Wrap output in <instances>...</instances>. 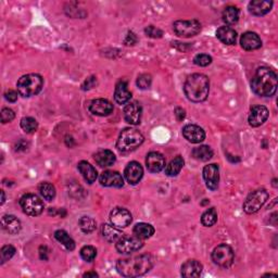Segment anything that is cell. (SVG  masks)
Instances as JSON below:
<instances>
[{
	"label": "cell",
	"mask_w": 278,
	"mask_h": 278,
	"mask_svg": "<svg viewBox=\"0 0 278 278\" xmlns=\"http://www.w3.org/2000/svg\"><path fill=\"white\" fill-rule=\"evenodd\" d=\"M96 85H97V79H96L95 76H90L84 82V84L82 85V89L90 90V89H93Z\"/></svg>",
	"instance_id": "obj_44"
},
{
	"label": "cell",
	"mask_w": 278,
	"mask_h": 278,
	"mask_svg": "<svg viewBox=\"0 0 278 278\" xmlns=\"http://www.w3.org/2000/svg\"><path fill=\"white\" fill-rule=\"evenodd\" d=\"M79 224H80L81 230L85 232V234H90V232H93L96 229H97L96 221L93 217H89V216L81 217Z\"/></svg>",
	"instance_id": "obj_35"
},
{
	"label": "cell",
	"mask_w": 278,
	"mask_h": 278,
	"mask_svg": "<svg viewBox=\"0 0 278 278\" xmlns=\"http://www.w3.org/2000/svg\"><path fill=\"white\" fill-rule=\"evenodd\" d=\"M239 20V9L234 6L226 7L223 11V21L229 25H234Z\"/></svg>",
	"instance_id": "obj_32"
},
{
	"label": "cell",
	"mask_w": 278,
	"mask_h": 278,
	"mask_svg": "<svg viewBox=\"0 0 278 278\" xmlns=\"http://www.w3.org/2000/svg\"><path fill=\"white\" fill-rule=\"evenodd\" d=\"M184 163H185L184 159L180 156H177L166 165L165 174L170 177H174L176 175H179L180 172L181 171V168H183L184 166Z\"/></svg>",
	"instance_id": "obj_29"
},
{
	"label": "cell",
	"mask_w": 278,
	"mask_h": 278,
	"mask_svg": "<svg viewBox=\"0 0 278 278\" xmlns=\"http://www.w3.org/2000/svg\"><path fill=\"white\" fill-rule=\"evenodd\" d=\"M100 184L104 187H115L121 188L124 185V180L118 172L106 171L100 176Z\"/></svg>",
	"instance_id": "obj_18"
},
{
	"label": "cell",
	"mask_w": 278,
	"mask_h": 278,
	"mask_svg": "<svg viewBox=\"0 0 278 278\" xmlns=\"http://www.w3.org/2000/svg\"><path fill=\"white\" fill-rule=\"evenodd\" d=\"M1 225L2 229L10 235L19 234L22 229L20 220H17L15 215H3L1 218Z\"/></svg>",
	"instance_id": "obj_23"
},
{
	"label": "cell",
	"mask_w": 278,
	"mask_h": 278,
	"mask_svg": "<svg viewBox=\"0 0 278 278\" xmlns=\"http://www.w3.org/2000/svg\"><path fill=\"white\" fill-rule=\"evenodd\" d=\"M240 44L241 47L245 50H257L259 48H261L262 46V40L259 37V35L254 32H247L245 33L240 38Z\"/></svg>",
	"instance_id": "obj_21"
},
{
	"label": "cell",
	"mask_w": 278,
	"mask_h": 278,
	"mask_svg": "<svg viewBox=\"0 0 278 278\" xmlns=\"http://www.w3.org/2000/svg\"><path fill=\"white\" fill-rule=\"evenodd\" d=\"M16 254V248L11 245H3L1 248V251H0V264H4L9 260L12 259L13 255Z\"/></svg>",
	"instance_id": "obj_38"
},
{
	"label": "cell",
	"mask_w": 278,
	"mask_h": 278,
	"mask_svg": "<svg viewBox=\"0 0 278 278\" xmlns=\"http://www.w3.org/2000/svg\"><path fill=\"white\" fill-rule=\"evenodd\" d=\"M89 111L95 115L108 116L113 112V104L107 99H96L90 102Z\"/></svg>",
	"instance_id": "obj_14"
},
{
	"label": "cell",
	"mask_w": 278,
	"mask_h": 278,
	"mask_svg": "<svg viewBox=\"0 0 278 278\" xmlns=\"http://www.w3.org/2000/svg\"><path fill=\"white\" fill-rule=\"evenodd\" d=\"M95 161L101 167L111 166L115 163L116 158L115 154L110 150H101L95 154Z\"/></svg>",
	"instance_id": "obj_26"
},
{
	"label": "cell",
	"mask_w": 278,
	"mask_h": 278,
	"mask_svg": "<svg viewBox=\"0 0 278 278\" xmlns=\"http://www.w3.org/2000/svg\"><path fill=\"white\" fill-rule=\"evenodd\" d=\"M152 77L150 74H141L137 79V86L140 89H148L151 86Z\"/></svg>",
	"instance_id": "obj_41"
},
{
	"label": "cell",
	"mask_w": 278,
	"mask_h": 278,
	"mask_svg": "<svg viewBox=\"0 0 278 278\" xmlns=\"http://www.w3.org/2000/svg\"><path fill=\"white\" fill-rule=\"evenodd\" d=\"M131 220L133 217H131V212L124 208H115L110 214L112 225H114L117 229H125L131 224Z\"/></svg>",
	"instance_id": "obj_11"
},
{
	"label": "cell",
	"mask_w": 278,
	"mask_h": 278,
	"mask_svg": "<svg viewBox=\"0 0 278 278\" xmlns=\"http://www.w3.org/2000/svg\"><path fill=\"white\" fill-rule=\"evenodd\" d=\"M54 238H56L59 243L65 245L67 250H70V251H73V250L75 249V241L71 238L70 235L67 234L65 230L62 229L57 230L54 232Z\"/></svg>",
	"instance_id": "obj_33"
},
{
	"label": "cell",
	"mask_w": 278,
	"mask_h": 278,
	"mask_svg": "<svg viewBox=\"0 0 278 278\" xmlns=\"http://www.w3.org/2000/svg\"><path fill=\"white\" fill-rule=\"evenodd\" d=\"M203 179L209 189H217L220 183V167L217 164H209L203 168Z\"/></svg>",
	"instance_id": "obj_12"
},
{
	"label": "cell",
	"mask_w": 278,
	"mask_h": 278,
	"mask_svg": "<svg viewBox=\"0 0 278 278\" xmlns=\"http://www.w3.org/2000/svg\"><path fill=\"white\" fill-rule=\"evenodd\" d=\"M235 254L230 245L226 244H222L213 250L212 260L216 265L221 267H229L234 262Z\"/></svg>",
	"instance_id": "obj_8"
},
{
	"label": "cell",
	"mask_w": 278,
	"mask_h": 278,
	"mask_svg": "<svg viewBox=\"0 0 278 278\" xmlns=\"http://www.w3.org/2000/svg\"><path fill=\"white\" fill-rule=\"evenodd\" d=\"M174 113H175L176 118L179 121H183L184 118H185V116H186V111L184 110L183 108H176Z\"/></svg>",
	"instance_id": "obj_47"
},
{
	"label": "cell",
	"mask_w": 278,
	"mask_h": 278,
	"mask_svg": "<svg viewBox=\"0 0 278 278\" xmlns=\"http://www.w3.org/2000/svg\"><path fill=\"white\" fill-rule=\"evenodd\" d=\"M39 257L42 260L48 259V249L46 245H42V247L39 248Z\"/></svg>",
	"instance_id": "obj_49"
},
{
	"label": "cell",
	"mask_w": 278,
	"mask_h": 278,
	"mask_svg": "<svg viewBox=\"0 0 278 278\" xmlns=\"http://www.w3.org/2000/svg\"><path fill=\"white\" fill-rule=\"evenodd\" d=\"M251 88L261 97H272L277 90V75L268 67H259L251 82Z\"/></svg>",
	"instance_id": "obj_2"
},
{
	"label": "cell",
	"mask_w": 278,
	"mask_h": 278,
	"mask_svg": "<svg viewBox=\"0 0 278 278\" xmlns=\"http://www.w3.org/2000/svg\"><path fill=\"white\" fill-rule=\"evenodd\" d=\"M145 137L136 129H125L118 136L116 147L122 152H130L137 149L144 143Z\"/></svg>",
	"instance_id": "obj_4"
},
{
	"label": "cell",
	"mask_w": 278,
	"mask_h": 278,
	"mask_svg": "<svg viewBox=\"0 0 278 278\" xmlns=\"http://www.w3.org/2000/svg\"><path fill=\"white\" fill-rule=\"evenodd\" d=\"M143 247H144L143 239L138 238L137 236L123 235L115 244L117 252H120L122 254H130L131 252L138 251V250H140Z\"/></svg>",
	"instance_id": "obj_10"
},
{
	"label": "cell",
	"mask_w": 278,
	"mask_h": 278,
	"mask_svg": "<svg viewBox=\"0 0 278 278\" xmlns=\"http://www.w3.org/2000/svg\"><path fill=\"white\" fill-rule=\"evenodd\" d=\"M27 146H29V144L25 143L24 140H20L16 145V151H24V150L27 149Z\"/></svg>",
	"instance_id": "obj_48"
},
{
	"label": "cell",
	"mask_w": 278,
	"mask_h": 278,
	"mask_svg": "<svg viewBox=\"0 0 278 278\" xmlns=\"http://www.w3.org/2000/svg\"><path fill=\"white\" fill-rule=\"evenodd\" d=\"M39 193L42 195V197L47 200V201H51L56 197V188L54 186L50 183H42L38 187Z\"/></svg>",
	"instance_id": "obj_34"
},
{
	"label": "cell",
	"mask_w": 278,
	"mask_h": 278,
	"mask_svg": "<svg viewBox=\"0 0 278 278\" xmlns=\"http://www.w3.org/2000/svg\"><path fill=\"white\" fill-rule=\"evenodd\" d=\"M124 175L126 180L129 181L131 185L138 184L144 176V168L138 162H131L129 165L126 166L124 171Z\"/></svg>",
	"instance_id": "obj_16"
},
{
	"label": "cell",
	"mask_w": 278,
	"mask_h": 278,
	"mask_svg": "<svg viewBox=\"0 0 278 278\" xmlns=\"http://www.w3.org/2000/svg\"><path fill=\"white\" fill-rule=\"evenodd\" d=\"M154 265L151 254H141L138 257L121 259L116 263V270L124 277H138L148 273Z\"/></svg>",
	"instance_id": "obj_1"
},
{
	"label": "cell",
	"mask_w": 278,
	"mask_h": 278,
	"mask_svg": "<svg viewBox=\"0 0 278 278\" xmlns=\"http://www.w3.org/2000/svg\"><path fill=\"white\" fill-rule=\"evenodd\" d=\"M186 97L193 102H202L210 93V81L203 74H193L186 80L184 85Z\"/></svg>",
	"instance_id": "obj_3"
},
{
	"label": "cell",
	"mask_w": 278,
	"mask_h": 278,
	"mask_svg": "<svg viewBox=\"0 0 278 278\" xmlns=\"http://www.w3.org/2000/svg\"><path fill=\"white\" fill-rule=\"evenodd\" d=\"M20 204L24 213L30 216H38L44 211V202L33 194L24 195L20 200Z\"/></svg>",
	"instance_id": "obj_9"
},
{
	"label": "cell",
	"mask_w": 278,
	"mask_h": 278,
	"mask_svg": "<svg viewBox=\"0 0 278 278\" xmlns=\"http://www.w3.org/2000/svg\"><path fill=\"white\" fill-rule=\"evenodd\" d=\"M141 113L143 109L141 106L136 101L129 102L124 108V118L131 125H138L141 121Z\"/></svg>",
	"instance_id": "obj_13"
},
{
	"label": "cell",
	"mask_w": 278,
	"mask_h": 278,
	"mask_svg": "<svg viewBox=\"0 0 278 278\" xmlns=\"http://www.w3.org/2000/svg\"><path fill=\"white\" fill-rule=\"evenodd\" d=\"M268 110L266 107L264 106H257L253 107L251 109V112H250L248 122L250 126L252 127H259L266 122L268 118Z\"/></svg>",
	"instance_id": "obj_15"
},
{
	"label": "cell",
	"mask_w": 278,
	"mask_h": 278,
	"mask_svg": "<svg viewBox=\"0 0 278 278\" xmlns=\"http://www.w3.org/2000/svg\"><path fill=\"white\" fill-rule=\"evenodd\" d=\"M131 93L127 88V83L125 81H120L115 87L114 99L118 104H125L131 100Z\"/></svg>",
	"instance_id": "obj_24"
},
{
	"label": "cell",
	"mask_w": 278,
	"mask_h": 278,
	"mask_svg": "<svg viewBox=\"0 0 278 278\" xmlns=\"http://www.w3.org/2000/svg\"><path fill=\"white\" fill-rule=\"evenodd\" d=\"M15 117H16V113L15 111L11 110V109L3 108L1 110V122L3 123V124L11 122Z\"/></svg>",
	"instance_id": "obj_43"
},
{
	"label": "cell",
	"mask_w": 278,
	"mask_h": 278,
	"mask_svg": "<svg viewBox=\"0 0 278 278\" xmlns=\"http://www.w3.org/2000/svg\"><path fill=\"white\" fill-rule=\"evenodd\" d=\"M123 235L124 234L114 225L104 224L102 226V236L109 243H116Z\"/></svg>",
	"instance_id": "obj_28"
},
{
	"label": "cell",
	"mask_w": 278,
	"mask_h": 278,
	"mask_svg": "<svg viewBox=\"0 0 278 278\" xmlns=\"http://www.w3.org/2000/svg\"><path fill=\"white\" fill-rule=\"evenodd\" d=\"M1 195H2V199H1V204L4 203V200H6V197H4V191H1Z\"/></svg>",
	"instance_id": "obj_52"
},
{
	"label": "cell",
	"mask_w": 278,
	"mask_h": 278,
	"mask_svg": "<svg viewBox=\"0 0 278 278\" xmlns=\"http://www.w3.org/2000/svg\"><path fill=\"white\" fill-rule=\"evenodd\" d=\"M217 38L225 45H234L237 40V32L230 26H222L216 32Z\"/></svg>",
	"instance_id": "obj_25"
},
{
	"label": "cell",
	"mask_w": 278,
	"mask_h": 278,
	"mask_svg": "<svg viewBox=\"0 0 278 278\" xmlns=\"http://www.w3.org/2000/svg\"><path fill=\"white\" fill-rule=\"evenodd\" d=\"M194 63L199 66H208L212 63V58L211 56H209V54L200 53L194 58Z\"/></svg>",
	"instance_id": "obj_40"
},
{
	"label": "cell",
	"mask_w": 278,
	"mask_h": 278,
	"mask_svg": "<svg viewBox=\"0 0 278 278\" xmlns=\"http://www.w3.org/2000/svg\"><path fill=\"white\" fill-rule=\"evenodd\" d=\"M173 30L180 37L189 38L198 35L201 31V24L197 20H179L173 24Z\"/></svg>",
	"instance_id": "obj_7"
},
{
	"label": "cell",
	"mask_w": 278,
	"mask_h": 278,
	"mask_svg": "<svg viewBox=\"0 0 278 278\" xmlns=\"http://www.w3.org/2000/svg\"><path fill=\"white\" fill-rule=\"evenodd\" d=\"M193 157L198 161L206 162L213 157V150L209 146H200L193 150Z\"/></svg>",
	"instance_id": "obj_31"
},
{
	"label": "cell",
	"mask_w": 278,
	"mask_h": 278,
	"mask_svg": "<svg viewBox=\"0 0 278 278\" xmlns=\"http://www.w3.org/2000/svg\"><path fill=\"white\" fill-rule=\"evenodd\" d=\"M273 1H266V0H253L249 3V11L253 16H262L267 15L272 10Z\"/></svg>",
	"instance_id": "obj_22"
},
{
	"label": "cell",
	"mask_w": 278,
	"mask_h": 278,
	"mask_svg": "<svg viewBox=\"0 0 278 278\" xmlns=\"http://www.w3.org/2000/svg\"><path fill=\"white\" fill-rule=\"evenodd\" d=\"M268 199V193L265 189H258L250 194L244 203V211L247 214L257 213Z\"/></svg>",
	"instance_id": "obj_6"
},
{
	"label": "cell",
	"mask_w": 278,
	"mask_h": 278,
	"mask_svg": "<svg viewBox=\"0 0 278 278\" xmlns=\"http://www.w3.org/2000/svg\"><path fill=\"white\" fill-rule=\"evenodd\" d=\"M203 270L202 264L197 260H188L181 265V276L186 278L199 277Z\"/></svg>",
	"instance_id": "obj_20"
},
{
	"label": "cell",
	"mask_w": 278,
	"mask_h": 278,
	"mask_svg": "<svg viewBox=\"0 0 278 278\" xmlns=\"http://www.w3.org/2000/svg\"><path fill=\"white\" fill-rule=\"evenodd\" d=\"M17 93L22 97H32L40 93L44 86V80L39 74H27L17 82Z\"/></svg>",
	"instance_id": "obj_5"
},
{
	"label": "cell",
	"mask_w": 278,
	"mask_h": 278,
	"mask_svg": "<svg viewBox=\"0 0 278 278\" xmlns=\"http://www.w3.org/2000/svg\"><path fill=\"white\" fill-rule=\"evenodd\" d=\"M217 222V212L214 208L207 210L206 212L202 214L201 216V223L203 226L211 227Z\"/></svg>",
	"instance_id": "obj_36"
},
{
	"label": "cell",
	"mask_w": 278,
	"mask_h": 278,
	"mask_svg": "<svg viewBox=\"0 0 278 278\" xmlns=\"http://www.w3.org/2000/svg\"><path fill=\"white\" fill-rule=\"evenodd\" d=\"M136 43H137V36H136L133 32H129V34H127L124 40V44L126 46H133Z\"/></svg>",
	"instance_id": "obj_45"
},
{
	"label": "cell",
	"mask_w": 278,
	"mask_h": 278,
	"mask_svg": "<svg viewBox=\"0 0 278 278\" xmlns=\"http://www.w3.org/2000/svg\"><path fill=\"white\" fill-rule=\"evenodd\" d=\"M21 127L25 133L33 134L38 129V124L33 117H23L21 120Z\"/></svg>",
	"instance_id": "obj_37"
},
{
	"label": "cell",
	"mask_w": 278,
	"mask_h": 278,
	"mask_svg": "<svg viewBox=\"0 0 278 278\" xmlns=\"http://www.w3.org/2000/svg\"><path fill=\"white\" fill-rule=\"evenodd\" d=\"M61 211H62V210H61ZM61 211H59V212H58L59 214H60V215H61ZM49 213H50V214H53V215H56V214H57V212H56V210H54V209H52V210H50V211H49Z\"/></svg>",
	"instance_id": "obj_51"
},
{
	"label": "cell",
	"mask_w": 278,
	"mask_h": 278,
	"mask_svg": "<svg viewBox=\"0 0 278 278\" xmlns=\"http://www.w3.org/2000/svg\"><path fill=\"white\" fill-rule=\"evenodd\" d=\"M273 186L276 187V180H274V184H273Z\"/></svg>",
	"instance_id": "obj_53"
},
{
	"label": "cell",
	"mask_w": 278,
	"mask_h": 278,
	"mask_svg": "<svg viewBox=\"0 0 278 278\" xmlns=\"http://www.w3.org/2000/svg\"><path fill=\"white\" fill-rule=\"evenodd\" d=\"M77 167H79V171L81 172L82 176L84 177V180L87 181L88 184L95 183L96 180H97V171H96V168L92 164L86 161H81Z\"/></svg>",
	"instance_id": "obj_27"
},
{
	"label": "cell",
	"mask_w": 278,
	"mask_h": 278,
	"mask_svg": "<svg viewBox=\"0 0 278 278\" xmlns=\"http://www.w3.org/2000/svg\"><path fill=\"white\" fill-rule=\"evenodd\" d=\"M134 234L140 239H148L154 234V229L147 223H138L134 227Z\"/></svg>",
	"instance_id": "obj_30"
},
{
	"label": "cell",
	"mask_w": 278,
	"mask_h": 278,
	"mask_svg": "<svg viewBox=\"0 0 278 278\" xmlns=\"http://www.w3.org/2000/svg\"><path fill=\"white\" fill-rule=\"evenodd\" d=\"M98 277V274L96 272H88V273H85L84 277Z\"/></svg>",
	"instance_id": "obj_50"
},
{
	"label": "cell",
	"mask_w": 278,
	"mask_h": 278,
	"mask_svg": "<svg viewBox=\"0 0 278 278\" xmlns=\"http://www.w3.org/2000/svg\"><path fill=\"white\" fill-rule=\"evenodd\" d=\"M81 257L86 262H92L97 257V250L93 245H85L81 249Z\"/></svg>",
	"instance_id": "obj_39"
},
{
	"label": "cell",
	"mask_w": 278,
	"mask_h": 278,
	"mask_svg": "<svg viewBox=\"0 0 278 278\" xmlns=\"http://www.w3.org/2000/svg\"><path fill=\"white\" fill-rule=\"evenodd\" d=\"M146 165L149 172L159 173L165 167V159L160 152H150L146 159Z\"/></svg>",
	"instance_id": "obj_19"
},
{
	"label": "cell",
	"mask_w": 278,
	"mask_h": 278,
	"mask_svg": "<svg viewBox=\"0 0 278 278\" xmlns=\"http://www.w3.org/2000/svg\"><path fill=\"white\" fill-rule=\"evenodd\" d=\"M4 98H6V100H8L9 102H16L17 100V93L13 89H9L7 90L6 94H4Z\"/></svg>",
	"instance_id": "obj_46"
},
{
	"label": "cell",
	"mask_w": 278,
	"mask_h": 278,
	"mask_svg": "<svg viewBox=\"0 0 278 278\" xmlns=\"http://www.w3.org/2000/svg\"><path fill=\"white\" fill-rule=\"evenodd\" d=\"M183 135L191 144H200L206 139V133L203 129L194 124L186 125L183 129Z\"/></svg>",
	"instance_id": "obj_17"
},
{
	"label": "cell",
	"mask_w": 278,
	"mask_h": 278,
	"mask_svg": "<svg viewBox=\"0 0 278 278\" xmlns=\"http://www.w3.org/2000/svg\"><path fill=\"white\" fill-rule=\"evenodd\" d=\"M145 33L147 36L151 38H161L163 36V32L158 29V27L153 26V25H149L145 29Z\"/></svg>",
	"instance_id": "obj_42"
}]
</instances>
